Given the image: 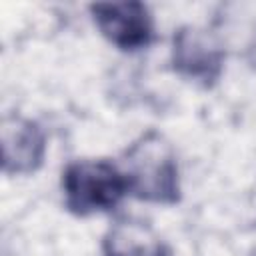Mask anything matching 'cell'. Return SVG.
Returning <instances> with one entry per match:
<instances>
[{"mask_svg":"<svg viewBox=\"0 0 256 256\" xmlns=\"http://www.w3.org/2000/svg\"><path fill=\"white\" fill-rule=\"evenodd\" d=\"M120 170L130 196L166 206L180 200V172L174 150L156 130L144 132L126 148Z\"/></svg>","mask_w":256,"mask_h":256,"instance_id":"obj_1","label":"cell"},{"mask_svg":"<svg viewBox=\"0 0 256 256\" xmlns=\"http://www.w3.org/2000/svg\"><path fill=\"white\" fill-rule=\"evenodd\" d=\"M64 204L76 216L114 210L128 194L118 164L106 160H76L62 172Z\"/></svg>","mask_w":256,"mask_h":256,"instance_id":"obj_2","label":"cell"},{"mask_svg":"<svg viewBox=\"0 0 256 256\" xmlns=\"http://www.w3.org/2000/svg\"><path fill=\"white\" fill-rule=\"evenodd\" d=\"M90 12L102 36L124 52L148 48L154 40V20L142 2H96Z\"/></svg>","mask_w":256,"mask_h":256,"instance_id":"obj_3","label":"cell"},{"mask_svg":"<svg viewBox=\"0 0 256 256\" xmlns=\"http://www.w3.org/2000/svg\"><path fill=\"white\" fill-rule=\"evenodd\" d=\"M172 66L178 74L202 86H212L222 74L224 48L212 34L194 26H182L174 34Z\"/></svg>","mask_w":256,"mask_h":256,"instance_id":"obj_4","label":"cell"},{"mask_svg":"<svg viewBox=\"0 0 256 256\" xmlns=\"http://www.w3.org/2000/svg\"><path fill=\"white\" fill-rule=\"evenodd\" d=\"M46 152L44 130L28 118L6 116L2 122V168L6 174H30Z\"/></svg>","mask_w":256,"mask_h":256,"instance_id":"obj_5","label":"cell"},{"mask_svg":"<svg viewBox=\"0 0 256 256\" xmlns=\"http://www.w3.org/2000/svg\"><path fill=\"white\" fill-rule=\"evenodd\" d=\"M102 254L104 256H170V250L148 224L134 218H120L104 234Z\"/></svg>","mask_w":256,"mask_h":256,"instance_id":"obj_6","label":"cell"}]
</instances>
